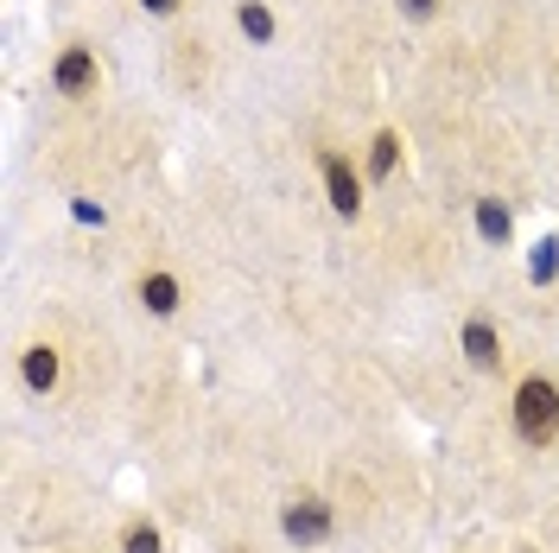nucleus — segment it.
I'll return each instance as SVG.
<instances>
[{"mask_svg":"<svg viewBox=\"0 0 559 553\" xmlns=\"http://www.w3.org/2000/svg\"><path fill=\"white\" fill-rule=\"evenodd\" d=\"M509 420H515V439H522V446H554L559 439V381L554 376L515 381Z\"/></svg>","mask_w":559,"mask_h":553,"instance_id":"obj_1","label":"nucleus"},{"mask_svg":"<svg viewBox=\"0 0 559 553\" xmlns=\"http://www.w3.org/2000/svg\"><path fill=\"white\" fill-rule=\"evenodd\" d=\"M280 534H286L293 548H324V541L337 534V509L306 490V496H293V503L280 509Z\"/></svg>","mask_w":559,"mask_h":553,"instance_id":"obj_2","label":"nucleus"},{"mask_svg":"<svg viewBox=\"0 0 559 553\" xmlns=\"http://www.w3.org/2000/svg\"><path fill=\"white\" fill-rule=\"evenodd\" d=\"M318 178H324V198L337 216H362V178L344 153H318Z\"/></svg>","mask_w":559,"mask_h":553,"instance_id":"obj_3","label":"nucleus"},{"mask_svg":"<svg viewBox=\"0 0 559 553\" xmlns=\"http://www.w3.org/2000/svg\"><path fill=\"white\" fill-rule=\"evenodd\" d=\"M103 70H96V51L90 45H64V58L51 64V90L58 96H96Z\"/></svg>","mask_w":559,"mask_h":553,"instance_id":"obj_4","label":"nucleus"},{"mask_svg":"<svg viewBox=\"0 0 559 553\" xmlns=\"http://www.w3.org/2000/svg\"><path fill=\"white\" fill-rule=\"evenodd\" d=\"M457 344H464V356H471V369H484V376L502 369V331L489 325L484 311H477V318H464V338H457Z\"/></svg>","mask_w":559,"mask_h":553,"instance_id":"obj_5","label":"nucleus"},{"mask_svg":"<svg viewBox=\"0 0 559 553\" xmlns=\"http://www.w3.org/2000/svg\"><path fill=\"white\" fill-rule=\"evenodd\" d=\"M140 306L153 311V318H178V306H185V286H178V274H166V268L140 274Z\"/></svg>","mask_w":559,"mask_h":553,"instance_id":"obj_6","label":"nucleus"},{"mask_svg":"<svg viewBox=\"0 0 559 553\" xmlns=\"http://www.w3.org/2000/svg\"><path fill=\"white\" fill-rule=\"evenodd\" d=\"M58 376H64V356H58V344H33L26 356H20V381H26L33 395H51V388H58Z\"/></svg>","mask_w":559,"mask_h":553,"instance_id":"obj_7","label":"nucleus"},{"mask_svg":"<svg viewBox=\"0 0 559 553\" xmlns=\"http://www.w3.org/2000/svg\"><path fill=\"white\" fill-rule=\"evenodd\" d=\"M477 236L489 248H509L515 243V210L502 204V198H477Z\"/></svg>","mask_w":559,"mask_h":553,"instance_id":"obj_8","label":"nucleus"},{"mask_svg":"<svg viewBox=\"0 0 559 553\" xmlns=\"http://www.w3.org/2000/svg\"><path fill=\"white\" fill-rule=\"evenodd\" d=\"M394 166H401V134H394V128H382V134L369 140V178H388Z\"/></svg>","mask_w":559,"mask_h":553,"instance_id":"obj_9","label":"nucleus"},{"mask_svg":"<svg viewBox=\"0 0 559 553\" xmlns=\"http://www.w3.org/2000/svg\"><path fill=\"white\" fill-rule=\"evenodd\" d=\"M236 26H242L254 45H274V13H267L261 0H242V7H236Z\"/></svg>","mask_w":559,"mask_h":553,"instance_id":"obj_10","label":"nucleus"},{"mask_svg":"<svg viewBox=\"0 0 559 553\" xmlns=\"http://www.w3.org/2000/svg\"><path fill=\"white\" fill-rule=\"evenodd\" d=\"M527 280H534V286L559 280V236H540V243H534V255H527Z\"/></svg>","mask_w":559,"mask_h":553,"instance_id":"obj_11","label":"nucleus"},{"mask_svg":"<svg viewBox=\"0 0 559 553\" xmlns=\"http://www.w3.org/2000/svg\"><path fill=\"white\" fill-rule=\"evenodd\" d=\"M121 553H166V534L140 516V521H128V528H121Z\"/></svg>","mask_w":559,"mask_h":553,"instance_id":"obj_12","label":"nucleus"},{"mask_svg":"<svg viewBox=\"0 0 559 553\" xmlns=\"http://www.w3.org/2000/svg\"><path fill=\"white\" fill-rule=\"evenodd\" d=\"M401 13H407V20H432V13H439V0H401Z\"/></svg>","mask_w":559,"mask_h":553,"instance_id":"obj_13","label":"nucleus"},{"mask_svg":"<svg viewBox=\"0 0 559 553\" xmlns=\"http://www.w3.org/2000/svg\"><path fill=\"white\" fill-rule=\"evenodd\" d=\"M70 216H76V223H96V230H103V204H83V198H76V204H70Z\"/></svg>","mask_w":559,"mask_h":553,"instance_id":"obj_14","label":"nucleus"},{"mask_svg":"<svg viewBox=\"0 0 559 553\" xmlns=\"http://www.w3.org/2000/svg\"><path fill=\"white\" fill-rule=\"evenodd\" d=\"M140 7H146V13H159V20H166V13H178V0H140Z\"/></svg>","mask_w":559,"mask_h":553,"instance_id":"obj_15","label":"nucleus"}]
</instances>
